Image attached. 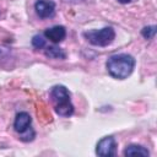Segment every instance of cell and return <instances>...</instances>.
I'll return each instance as SVG.
<instances>
[{"mask_svg":"<svg viewBox=\"0 0 157 157\" xmlns=\"http://www.w3.org/2000/svg\"><path fill=\"white\" fill-rule=\"evenodd\" d=\"M105 66L112 77L124 80L134 71L135 59L129 54H114L108 58Z\"/></svg>","mask_w":157,"mask_h":157,"instance_id":"cell-1","label":"cell"},{"mask_svg":"<svg viewBox=\"0 0 157 157\" xmlns=\"http://www.w3.org/2000/svg\"><path fill=\"white\" fill-rule=\"evenodd\" d=\"M50 97L54 103L55 113L60 117H70L74 113V105L70 99L69 90L63 85H56L50 91Z\"/></svg>","mask_w":157,"mask_h":157,"instance_id":"cell-2","label":"cell"},{"mask_svg":"<svg viewBox=\"0 0 157 157\" xmlns=\"http://www.w3.org/2000/svg\"><path fill=\"white\" fill-rule=\"evenodd\" d=\"M83 37L96 47H107L109 45L114 38H115V32L112 27H104L101 29H92L87 31L83 33Z\"/></svg>","mask_w":157,"mask_h":157,"instance_id":"cell-3","label":"cell"},{"mask_svg":"<svg viewBox=\"0 0 157 157\" xmlns=\"http://www.w3.org/2000/svg\"><path fill=\"white\" fill-rule=\"evenodd\" d=\"M96 153L102 157L117 155V142L113 136H105L101 139L96 147Z\"/></svg>","mask_w":157,"mask_h":157,"instance_id":"cell-4","label":"cell"},{"mask_svg":"<svg viewBox=\"0 0 157 157\" xmlns=\"http://www.w3.org/2000/svg\"><path fill=\"white\" fill-rule=\"evenodd\" d=\"M34 10L40 18H49L55 12V2L52 0H37Z\"/></svg>","mask_w":157,"mask_h":157,"instance_id":"cell-5","label":"cell"},{"mask_svg":"<svg viewBox=\"0 0 157 157\" xmlns=\"http://www.w3.org/2000/svg\"><path fill=\"white\" fill-rule=\"evenodd\" d=\"M31 123H32V118L28 113L26 112H21L16 115L15 121H13V128L15 130L21 135L25 134L26 131L31 130Z\"/></svg>","mask_w":157,"mask_h":157,"instance_id":"cell-6","label":"cell"},{"mask_svg":"<svg viewBox=\"0 0 157 157\" xmlns=\"http://www.w3.org/2000/svg\"><path fill=\"white\" fill-rule=\"evenodd\" d=\"M44 36L53 43H59L66 37V29L64 26H54L52 28L45 29Z\"/></svg>","mask_w":157,"mask_h":157,"instance_id":"cell-7","label":"cell"},{"mask_svg":"<svg viewBox=\"0 0 157 157\" xmlns=\"http://www.w3.org/2000/svg\"><path fill=\"white\" fill-rule=\"evenodd\" d=\"M124 155L129 156V157H135V156L147 157L150 155V152H148V150L146 147H144L141 145H129L124 150Z\"/></svg>","mask_w":157,"mask_h":157,"instance_id":"cell-8","label":"cell"},{"mask_svg":"<svg viewBox=\"0 0 157 157\" xmlns=\"http://www.w3.org/2000/svg\"><path fill=\"white\" fill-rule=\"evenodd\" d=\"M45 55L48 58H52V59H65L66 58V54L65 52L59 48V47H55V45H52V47H48L45 49Z\"/></svg>","mask_w":157,"mask_h":157,"instance_id":"cell-9","label":"cell"},{"mask_svg":"<svg viewBox=\"0 0 157 157\" xmlns=\"http://www.w3.org/2000/svg\"><path fill=\"white\" fill-rule=\"evenodd\" d=\"M141 34L144 38L146 39H152L156 34V26H147V27H144L142 31H141Z\"/></svg>","mask_w":157,"mask_h":157,"instance_id":"cell-10","label":"cell"},{"mask_svg":"<svg viewBox=\"0 0 157 157\" xmlns=\"http://www.w3.org/2000/svg\"><path fill=\"white\" fill-rule=\"evenodd\" d=\"M32 45L36 48V49H42L44 45H45V39L42 37V36H34L32 38Z\"/></svg>","mask_w":157,"mask_h":157,"instance_id":"cell-11","label":"cell"},{"mask_svg":"<svg viewBox=\"0 0 157 157\" xmlns=\"http://www.w3.org/2000/svg\"><path fill=\"white\" fill-rule=\"evenodd\" d=\"M131 0H118V2H120V4H128V2H130Z\"/></svg>","mask_w":157,"mask_h":157,"instance_id":"cell-12","label":"cell"}]
</instances>
